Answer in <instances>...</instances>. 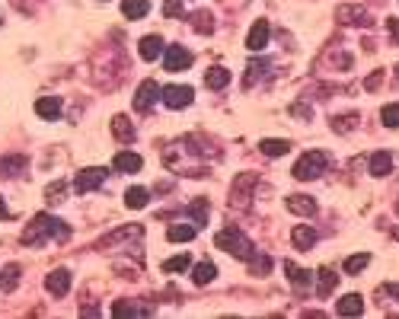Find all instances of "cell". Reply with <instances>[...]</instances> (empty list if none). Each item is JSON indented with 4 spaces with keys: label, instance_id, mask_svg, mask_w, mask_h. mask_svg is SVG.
Here are the masks:
<instances>
[{
    "label": "cell",
    "instance_id": "cell-1",
    "mask_svg": "<svg viewBox=\"0 0 399 319\" xmlns=\"http://www.w3.org/2000/svg\"><path fill=\"white\" fill-rule=\"evenodd\" d=\"M67 236H71V224H64L61 218L42 211V214H35L23 230V243L26 246H45V243H64Z\"/></svg>",
    "mask_w": 399,
    "mask_h": 319
},
{
    "label": "cell",
    "instance_id": "cell-2",
    "mask_svg": "<svg viewBox=\"0 0 399 319\" xmlns=\"http://www.w3.org/2000/svg\"><path fill=\"white\" fill-rule=\"evenodd\" d=\"M214 246L217 249H224V252H230L233 259H243V262L256 259V246H252V240L246 233H240L236 227L221 230V233L214 236Z\"/></svg>",
    "mask_w": 399,
    "mask_h": 319
},
{
    "label": "cell",
    "instance_id": "cell-3",
    "mask_svg": "<svg viewBox=\"0 0 399 319\" xmlns=\"http://www.w3.org/2000/svg\"><path fill=\"white\" fill-rule=\"evenodd\" d=\"M326 166H329V153L326 151H307L304 157L294 163V179H319L326 173Z\"/></svg>",
    "mask_w": 399,
    "mask_h": 319
},
{
    "label": "cell",
    "instance_id": "cell-4",
    "mask_svg": "<svg viewBox=\"0 0 399 319\" xmlns=\"http://www.w3.org/2000/svg\"><path fill=\"white\" fill-rule=\"evenodd\" d=\"M160 102L167 106V109H189L192 102H195V90L192 86H185V84H179V86H163V93H160Z\"/></svg>",
    "mask_w": 399,
    "mask_h": 319
},
{
    "label": "cell",
    "instance_id": "cell-5",
    "mask_svg": "<svg viewBox=\"0 0 399 319\" xmlns=\"http://www.w3.org/2000/svg\"><path fill=\"white\" fill-rule=\"evenodd\" d=\"M106 176H109L106 166H86V169H80V173L74 176V192L77 195L93 192V188H100V185L106 182Z\"/></svg>",
    "mask_w": 399,
    "mask_h": 319
},
{
    "label": "cell",
    "instance_id": "cell-6",
    "mask_svg": "<svg viewBox=\"0 0 399 319\" xmlns=\"http://www.w3.org/2000/svg\"><path fill=\"white\" fill-rule=\"evenodd\" d=\"M252 185H256V173H240V176L233 179V188H230V204L236 211H243L250 204V192Z\"/></svg>",
    "mask_w": 399,
    "mask_h": 319
},
{
    "label": "cell",
    "instance_id": "cell-7",
    "mask_svg": "<svg viewBox=\"0 0 399 319\" xmlns=\"http://www.w3.org/2000/svg\"><path fill=\"white\" fill-rule=\"evenodd\" d=\"M160 93H163V86H160L157 80H141L138 93H134V109H138V112H150L160 102Z\"/></svg>",
    "mask_w": 399,
    "mask_h": 319
},
{
    "label": "cell",
    "instance_id": "cell-8",
    "mask_svg": "<svg viewBox=\"0 0 399 319\" xmlns=\"http://www.w3.org/2000/svg\"><path fill=\"white\" fill-rule=\"evenodd\" d=\"M192 51L189 48H183V45H167V48H163V68L167 70H189L192 68Z\"/></svg>",
    "mask_w": 399,
    "mask_h": 319
},
{
    "label": "cell",
    "instance_id": "cell-9",
    "mask_svg": "<svg viewBox=\"0 0 399 319\" xmlns=\"http://www.w3.org/2000/svg\"><path fill=\"white\" fill-rule=\"evenodd\" d=\"M144 236V227L141 224H128V227H118L112 230L109 236H102L100 243H96V249H112L115 243H128V240H141Z\"/></svg>",
    "mask_w": 399,
    "mask_h": 319
},
{
    "label": "cell",
    "instance_id": "cell-10",
    "mask_svg": "<svg viewBox=\"0 0 399 319\" xmlns=\"http://www.w3.org/2000/svg\"><path fill=\"white\" fill-rule=\"evenodd\" d=\"M335 19L345 26H371V13H367L361 3H342L335 10Z\"/></svg>",
    "mask_w": 399,
    "mask_h": 319
},
{
    "label": "cell",
    "instance_id": "cell-11",
    "mask_svg": "<svg viewBox=\"0 0 399 319\" xmlns=\"http://www.w3.org/2000/svg\"><path fill=\"white\" fill-rule=\"evenodd\" d=\"M268 35H272V26H268V19H256V23H252V29H250V35H246V48H250L252 55L266 51Z\"/></svg>",
    "mask_w": 399,
    "mask_h": 319
},
{
    "label": "cell",
    "instance_id": "cell-12",
    "mask_svg": "<svg viewBox=\"0 0 399 319\" xmlns=\"http://www.w3.org/2000/svg\"><path fill=\"white\" fill-rule=\"evenodd\" d=\"M45 291H48L51 297H64L67 291H71V271L67 269L48 271V278H45Z\"/></svg>",
    "mask_w": 399,
    "mask_h": 319
},
{
    "label": "cell",
    "instance_id": "cell-13",
    "mask_svg": "<svg viewBox=\"0 0 399 319\" xmlns=\"http://www.w3.org/2000/svg\"><path fill=\"white\" fill-rule=\"evenodd\" d=\"M112 316L125 319V316H154V307L150 303H138V300H115L112 307Z\"/></svg>",
    "mask_w": 399,
    "mask_h": 319
},
{
    "label": "cell",
    "instance_id": "cell-14",
    "mask_svg": "<svg viewBox=\"0 0 399 319\" xmlns=\"http://www.w3.org/2000/svg\"><path fill=\"white\" fill-rule=\"evenodd\" d=\"M26 169H29V157H23V153H10V157L0 160V176L7 179L26 176Z\"/></svg>",
    "mask_w": 399,
    "mask_h": 319
},
{
    "label": "cell",
    "instance_id": "cell-15",
    "mask_svg": "<svg viewBox=\"0 0 399 319\" xmlns=\"http://www.w3.org/2000/svg\"><path fill=\"white\" fill-rule=\"evenodd\" d=\"M163 39L160 35H144L141 42H138V55H141L144 61H157V58H163Z\"/></svg>",
    "mask_w": 399,
    "mask_h": 319
},
{
    "label": "cell",
    "instance_id": "cell-16",
    "mask_svg": "<svg viewBox=\"0 0 399 319\" xmlns=\"http://www.w3.org/2000/svg\"><path fill=\"white\" fill-rule=\"evenodd\" d=\"M141 166H144V160L131 151L115 153V160H112V169H115V173H128V176H131V173H141Z\"/></svg>",
    "mask_w": 399,
    "mask_h": 319
},
{
    "label": "cell",
    "instance_id": "cell-17",
    "mask_svg": "<svg viewBox=\"0 0 399 319\" xmlns=\"http://www.w3.org/2000/svg\"><path fill=\"white\" fill-rule=\"evenodd\" d=\"M284 271H288V281H291L297 291H307L310 284H313V275H310L307 269H300L297 262H291V259H284Z\"/></svg>",
    "mask_w": 399,
    "mask_h": 319
},
{
    "label": "cell",
    "instance_id": "cell-18",
    "mask_svg": "<svg viewBox=\"0 0 399 319\" xmlns=\"http://www.w3.org/2000/svg\"><path fill=\"white\" fill-rule=\"evenodd\" d=\"M288 211L291 214H300V218H313L316 214V202L310 198V195H288Z\"/></svg>",
    "mask_w": 399,
    "mask_h": 319
},
{
    "label": "cell",
    "instance_id": "cell-19",
    "mask_svg": "<svg viewBox=\"0 0 399 319\" xmlns=\"http://www.w3.org/2000/svg\"><path fill=\"white\" fill-rule=\"evenodd\" d=\"M335 284H339V275L329 265H323V269L316 271V294L319 297H329L335 291Z\"/></svg>",
    "mask_w": 399,
    "mask_h": 319
},
{
    "label": "cell",
    "instance_id": "cell-20",
    "mask_svg": "<svg viewBox=\"0 0 399 319\" xmlns=\"http://www.w3.org/2000/svg\"><path fill=\"white\" fill-rule=\"evenodd\" d=\"M35 115L45 118V122H55L61 115V99L58 96H42V99H35Z\"/></svg>",
    "mask_w": 399,
    "mask_h": 319
},
{
    "label": "cell",
    "instance_id": "cell-21",
    "mask_svg": "<svg viewBox=\"0 0 399 319\" xmlns=\"http://www.w3.org/2000/svg\"><path fill=\"white\" fill-rule=\"evenodd\" d=\"M335 313H339V316H361V313H364L361 294H345L339 303H335Z\"/></svg>",
    "mask_w": 399,
    "mask_h": 319
},
{
    "label": "cell",
    "instance_id": "cell-22",
    "mask_svg": "<svg viewBox=\"0 0 399 319\" xmlns=\"http://www.w3.org/2000/svg\"><path fill=\"white\" fill-rule=\"evenodd\" d=\"M19 278H23V269H19L17 262H10V265H3L0 269V291H17L19 287Z\"/></svg>",
    "mask_w": 399,
    "mask_h": 319
},
{
    "label": "cell",
    "instance_id": "cell-23",
    "mask_svg": "<svg viewBox=\"0 0 399 319\" xmlns=\"http://www.w3.org/2000/svg\"><path fill=\"white\" fill-rule=\"evenodd\" d=\"M227 84H230V70L227 68L214 64V68L205 70V86H208V90H224Z\"/></svg>",
    "mask_w": 399,
    "mask_h": 319
},
{
    "label": "cell",
    "instance_id": "cell-24",
    "mask_svg": "<svg viewBox=\"0 0 399 319\" xmlns=\"http://www.w3.org/2000/svg\"><path fill=\"white\" fill-rule=\"evenodd\" d=\"M150 13V0H122V17L125 19H144Z\"/></svg>",
    "mask_w": 399,
    "mask_h": 319
},
{
    "label": "cell",
    "instance_id": "cell-25",
    "mask_svg": "<svg viewBox=\"0 0 399 319\" xmlns=\"http://www.w3.org/2000/svg\"><path fill=\"white\" fill-rule=\"evenodd\" d=\"M112 135H115L122 144H131V141H134L131 118H128V115H115V118H112Z\"/></svg>",
    "mask_w": 399,
    "mask_h": 319
},
{
    "label": "cell",
    "instance_id": "cell-26",
    "mask_svg": "<svg viewBox=\"0 0 399 319\" xmlns=\"http://www.w3.org/2000/svg\"><path fill=\"white\" fill-rule=\"evenodd\" d=\"M198 236V227H189V224H173L167 230V240L169 243H192Z\"/></svg>",
    "mask_w": 399,
    "mask_h": 319
},
{
    "label": "cell",
    "instance_id": "cell-27",
    "mask_svg": "<svg viewBox=\"0 0 399 319\" xmlns=\"http://www.w3.org/2000/svg\"><path fill=\"white\" fill-rule=\"evenodd\" d=\"M259 151H262V157H284L291 151V144L281 137H266V141H259Z\"/></svg>",
    "mask_w": 399,
    "mask_h": 319
},
{
    "label": "cell",
    "instance_id": "cell-28",
    "mask_svg": "<svg viewBox=\"0 0 399 319\" xmlns=\"http://www.w3.org/2000/svg\"><path fill=\"white\" fill-rule=\"evenodd\" d=\"M147 202H150V192L144 188V185H131L125 192V204L131 211H141V208H147Z\"/></svg>",
    "mask_w": 399,
    "mask_h": 319
},
{
    "label": "cell",
    "instance_id": "cell-29",
    "mask_svg": "<svg viewBox=\"0 0 399 319\" xmlns=\"http://www.w3.org/2000/svg\"><path fill=\"white\" fill-rule=\"evenodd\" d=\"M291 243H294V249H313V243H316V230H310V227H294V233H291Z\"/></svg>",
    "mask_w": 399,
    "mask_h": 319
},
{
    "label": "cell",
    "instance_id": "cell-30",
    "mask_svg": "<svg viewBox=\"0 0 399 319\" xmlns=\"http://www.w3.org/2000/svg\"><path fill=\"white\" fill-rule=\"evenodd\" d=\"M214 275H217V269H214V262H198V265H195V269H192V281H195V284H211V281H214Z\"/></svg>",
    "mask_w": 399,
    "mask_h": 319
},
{
    "label": "cell",
    "instance_id": "cell-31",
    "mask_svg": "<svg viewBox=\"0 0 399 319\" xmlns=\"http://www.w3.org/2000/svg\"><path fill=\"white\" fill-rule=\"evenodd\" d=\"M393 169V157L387 151H380V153H374V157H371V176H387V173H390Z\"/></svg>",
    "mask_w": 399,
    "mask_h": 319
},
{
    "label": "cell",
    "instance_id": "cell-32",
    "mask_svg": "<svg viewBox=\"0 0 399 319\" xmlns=\"http://www.w3.org/2000/svg\"><path fill=\"white\" fill-rule=\"evenodd\" d=\"M192 29H195V32H205V35L214 32V23H211V13H208V10H198V13H192Z\"/></svg>",
    "mask_w": 399,
    "mask_h": 319
},
{
    "label": "cell",
    "instance_id": "cell-33",
    "mask_svg": "<svg viewBox=\"0 0 399 319\" xmlns=\"http://www.w3.org/2000/svg\"><path fill=\"white\" fill-rule=\"evenodd\" d=\"M208 214H211V208H208V202H205V198L189 204V218H195V224H201V227L208 224Z\"/></svg>",
    "mask_w": 399,
    "mask_h": 319
},
{
    "label": "cell",
    "instance_id": "cell-34",
    "mask_svg": "<svg viewBox=\"0 0 399 319\" xmlns=\"http://www.w3.org/2000/svg\"><path fill=\"white\" fill-rule=\"evenodd\" d=\"M67 188H71L67 182H51L48 188H45V202H48V204H61V202H64Z\"/></svg>",
    "mask_w": 399,
    "mask_h": 319
},
{
    "label": "cell",
    "instance_id": "cell-35",
    "mask_svg": "<svg viewBox=\"0 0 399 319\" xmlns=\"http://www.w3.org/2000/svg\"><path fill=\"white\" fill-rule=\"evenodd\" d=\"M367 265H371V255H367V252H361V255H349V259H345V271H349V275L364 271Z\"/></svg>",
    "mask_w": 399,
    "mask_h": 319
},
{
    "label": "cell",
    "instance_id": "cell-36",
    "mask_svg": "<svg viewBox=\"0 0 399 319\" xmlns=\"http://www.w3.org/2000/svg\"><path fill=\"white\" fill-rule=\"evenodd\" d=\"M380 122H383L387 128H399V102H390V106H383Z\"/></svg>",
    "mask_w": 399,
    "mask_h": 319
},
{
    "label": "cell",
    "instance_id": "cell-37",
    "mask_svg": "<svg viewBox=\"0 0 399 319\" xmlns=\"http://www.w3.org/2000/svg\"><path fill=\"white\" fill-rule=\"evenodd\" d=\"M250 74H246V80H243V84L246 86H252V84H259V77H262V70H268V61H252L250 68Z\"/></svg>",
    "mask_w": 399,
    "mask_h": 319
},
{
    "label": "cell",
    "instance_id": "cell-38",
    "mask_svg": "<svg viewBox=\"0 0 399 319\" xmlns=\"http://www.w3.org/2000/svg\"><path fill=\"white\" fill-rule=\"evenodd\" d=\"M185 269H189V255H176V259L163 262V271H167V275H173V271H185Z\"/></svg>",
    "mask_w": 399,
    "mask_h": 319
},
{
    "label": "cell",
    "instance_id": "cell-39",
    "mask_svg": "<svg viewBox=\"0 0 399 319\" xmlns=\"http://www.w3.org/2000/svg\"><path fill=\"white\" fill-rule=\"evenodd\" d=\"M351 125H358V115H339V118L333 122V128L339 131V135H345V131H349Z\"/></svg>",
    "mask_w": 399,
    "mask_h": 319
},
{
    "label": "cell",
    "instance_id": "cell-40",
    "mask_svg": "<svg viewBox=\"0 0 399 319\" xmlns=\"http://www.w3.org/2000/svg\"><path fill=\"white\" fill-rule=\"evenodd\" d=\"M179 13H183V0H167V3H163V17L167 19H176Z\"/></svg>",
    "mask_w": 399,
    "mask_h": 319
},
{
    "label": "cell",
    "instance_id": "cell-41",
    "mask_svg": "<svg viewBox=\"0 0 399 319\" xmlns=\"http://www.w3.org/2000/svg\"><path fill=\"white\" fill-rule=\"evenodd\" d=\"M387 29H390V35H393V42H396L399 45V19H387Z\"/></svg>",
    "mask_w": 399,
    "mask_h": 319
},
{
    "label": "cell",
    "instance_id": "cell-42",
    "mask_svg": "<svg viewBox=\"0 0 399 319\" xmlns=\"http://www.w3.org/2000/svg\"><path fill=\"white\" fill-rule=\"evenodd\" d=\"M387 294L396 297V300H399V284H387Z\"/></svg>",
    "mask_w": 399,
    "mask_h": 319
},
{
    "label": "cell",
    "instance_id": "cell-43",
    "mask_svg": "<svg viewBox=\"0 0 399 319\" xmlns=\"http://www.w3.org/2000/svg\"><path fill=\"white\" fill-rule=\"evenodd\" d=\"M3 218H10V211H7V204H3V198H0V220Z\"/></svg>",
    "mask_w": 399,
    "mask_h": 319
},
{
    "label": "cell",
    "instance_id": "cell-44",
    "mask_svg": "<svg viewBox=\"0 0 399 319\" xmlns=\"http://www.w3.org/2000/svg\"><path fill=\"white\" fill-rule=\"evenodd\" d=\"M0 26H3V17H0Z\"/></svg>",
    "mask_w": 399,
    "mask_h": 319
},
{
    "label": "cell",
    "instance_id": "cell-45",
    "mask_svg": "<svg viewBox=\"0 0 399 319\" xmlns=\"http://www.w3.org/2000/svg\"><path fill=\"white\" fill-rule=\"evenodd\" d=\"M396 240H399V230H396Z\"/></svg>",
    "mask_w": 399,
    "mask_h": 319
},
{
    "label": "cell",
    "instance_id": "cell-46",
    "mask_svg": "<svg viewBox=\"0 0 399 319\" xmlns=\"http://www.w3.org/2000/svg\"><path fill=\"white\" fill-rule=\"evenodd\" d=\"M396 74H399V64H396Z\"/></svg>",
    "mask_w": 399,
    "mask_h": 319
}]
</instances>
